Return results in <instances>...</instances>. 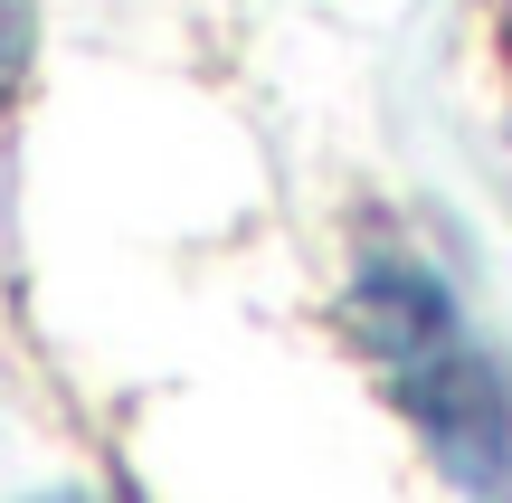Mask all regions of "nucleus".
<instances>
[{"label":"nucleus","mask_w":512,"mask_h":503,"mask_svg":"<svg viewBox=\"0 0 512 503\" xmlns=\"http://www.w3.org/2000/svg\"><path fill=\"white\" fill-rule=\"evenodd\" d=\"M351 333H361L370 371L389 380V399L408 409V428L437 447V466L494 494L512 475V390L484 361V342L465 333L456 295L418 257H370L351 276Z\"/></svg>","instance_id":"nucleus-1"},{"label":"nucleus","mask_w":512,"mask_h":503,"mask_svg":"<svg viewBox=\"0 0 512 503\" xmlns=\"http://www.w3.org/2000/svg\"><path fill=\"white\" fill-rule=\"evenodd\" d=\"M19 76H29V0H0V105Z\"/></svg>","instance_id":"nucleus-2"}]
</instances>
